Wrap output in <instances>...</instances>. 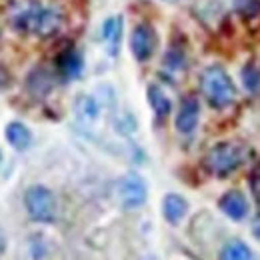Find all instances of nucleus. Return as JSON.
I'll use <instances>...</instances> for the list:
<instances>
[{"label":"nucleus","mask_w":260,"mask_h":260,"mask_svg":"<svg viewBox=\"0 0 260 260\" xmlns=\"http://www.w3.org/2000/svg\"><path fill=\"white\" fill-rule=\"evenodd\" d=\"M146 198H148V186H146V180L140 174L128 172L126 176L120 178V182H118V200H120L122 208L136 210V208L144 206Z\"/></svg>","instance_id":"nucleus-5"},{"label":"nucleus","mask_w":260,"mask_h":260,"mask_svg":"<svg viewBox=\"0 0 260 260\" xmlns=\"http://www.w3.org/2000/svg\"><path fill=\"white\" fill-rule=\"evenodd\" d=\"M242 84L248 92H260V68L256 64H246L242 70Z\"/></svg>","instance_id":"nucleus-17"},{"label":"nucleus","mask_w":260,"mask_h":260,"mask_svg":"<svg viewBox=\"0 0 260 260\" xmlns=\"http://www.w3.org/2000/svg\"><path fill=\"white\" fill-rule=\"evenodd\" d=\"M146 96H148L150 108L154 110L156 118L164 120V118L170 114V110H172V102H170V98L166 96L162 88H160V86H156V84H150V86H148Z\"/></svg>","instance_id":"nucleus-15"},{"label":"nucleus","mask_w":260,"mask_h":260,"mask_svg":"<svg viewBox=\"0 0 260 260\" xmlns=\"http://www.w3.org/2000/svg\"><path fill=\"white\" fill-rule=\"evenodd\" d=\"M200 120V102L196 96H186L182 100L176 114V130L180 134H192Z\"/></svg>","instance_id":"nucleus-7"},{"label":"nucleus","mask_w":260,"mask_h":260,"mask_svg":"<svg viewBox=\"0 0 260 260\" xmlns=\"http://www.w3.org/2000/svg\"><path fill=\"white\" fill-rule=\"evenodd\" d=\"M102 38L110 50V54L118 52L120 46V38H122V18L120 16H110L104 20L102 24Z\"/></svg>","instance_id":"nucleus-13"},{"label":"nucleus","mask_w":260,"mask_h":260,"mask_svg":"<svg viewBox=\"0 0 260 260\" xmlns=\"http://www.w3.org/2000/svg\"><path fill=\"white\" fill-rule=\"evenodd\" d=\"M186 212H188V202L184 196L170 192L162 198V216L168 224H172V226L180 224L182 218L186 216Z\"/></svg>","instance_id":"nucleus-9"},{"label":"nucleus","mask_w":260,"mask_h":260,"mask_svg":"<svg viewBox=\"0 0 260 260\" xmlns=\"http://www.w3.org/2000/svg\"><path fill=\"white\" fill-rule=\"evenodd\" d=\"M4 248H6V238H4V234H2V230H0V254L4 252Z\"/></svg>","instance_id":"nucleus-21"},{"label":"nucleus","mask_w":260,"mask_h":260,"mask_svg":"<svg viewBox=\"0 0 260 260\" xmlns=\"http://www.w3.org/2000/svg\"><path fill=\"white\" fill-rule=\"evenodd\" d=\"M162 2H166V4H176V2H180V0H162Z\"/></svg>","instance_id":"nucleus-22"},{"label":"nucleus","mask_w":260,"mask_h":260,"mask_svg":"<svg viewBox=\"0 0 260 260\" xmlns=\"http://www.w3.org/2000/svg\"><path fill=\"white\" fill-rule=\"evenodd\" d=\"M24 206L34 222L50 224L56 218V198L52 194V190H48L46 186H40V184L30 186L24 192Z\"/></svg>","instance_id":"nucleus-4"},{"label":"nucleus","mask_w":260,"mask_h":260,"mask_svg":"<svg viewBox=\"0 0 260 260\" xmlns=\"http://www.w3.org/2000/svg\"><path fill=\"white\" fill-rule=\"evenodd\" d=\"M200 86L206 102L212 108H226L236 98V86L228 72L218 64L208 66L200 76Z\"/></svg>","instance_id":"nucleus-3"},{"label":"nucleus","mask_w":260,"mask_h":260,"mask_svg":"<svg viewBox=\"0 0 260 260\" xmlns=\"http://www.w3.org/2000/svg\"><path fill=\"white\" fill-rule=\"evenodd\" d=\"M26 86H28V92H30L32 96L44 98L52 90V76H50V72L44 70V68H34L32 72L28 74Z\"/></svg>","instance_id":"nucleus-12"},{"label":"nucleus","mask_w":260,"mask_h":260,"mask_svg":"<svg viewBox=\"0 0 260 260\" xmlns=\"http://www.w3.org/2000/svg\"><path fill=\"white\" fill-rule=\"evenodd\" d=\"M220 260H252V250L246 242L234 238V240H228L222 246Z\"/></svg>","instance_id":"nucleus-16"},{"label":"nucleus","mask_w":260,"mask_h":260,"mask_svg":"<svg viewBox=\"0 0 260 260\" xmlns=\"http://www.w3.org/2000/svg\"><path fill=\"white\" fill-rule=\"evenodd\" d=\"M236 12L244 20H254L260 16V0H236Z\"/></svg>","instance_id":"nucleus-18"},{"label":"nucleus","mask_w":260,"mask_h":260,"mask_svg":"<svg viewBox=\"0 0 260 260\" xmlns=\"http://www.w3.org/2000/svg\"><path fill=\"white\" fill-rule=\"evenodd\" d=\"M248 160V148L242 142H218L214 144L206 158H204V166L206 170L216 176V178H226L232 172H236L242 164Z\"/></svg>","instance_id":"nucleus-2"},{"label":"nucleus","mask_w":260,"mask_h":260,"mask_svg":"<svg viewBox=\"0 0 260 260\" xmlns=\"http://www.w3.org/2000/svg\"><path fill=\"white\" fill-rule=\"evenodd\" d=\"M4 136L8 140V144L14 148V150H26L30 144H32V132L28 130L26 124L22 122H8L6 128H4Z\"/></svg>","instance_id":"nucleus-11"},{"label":"nucleus","mask_w":260,"mask_h":260,"mask_svg":"<svg viewBox=\"0 0 260 260\" xmlns=\"http://www.w3.org/2000/svg\"><path fill=\"white\" fill-rule=\"evenodd\" d=\"M10 24L20 32L34 34L38 38H50L64 24V14L56 4H44L40 0H16L8 10Z\"/></svg>","instance_id":"nucleus-1"},{"label":"nucleus","mask_w":260,"mask_h":260,"mask_svg":"<svg viewBox=\"0 0 260 260\" xmlns=\"http://www.w3.org/2000/svg\"><path fill=\"white\" fill-rule=\"evenodd\" d=\"M252 234L260 240V214L254 216V220H252Z\"/></svg>","instance_id":"nucleus-20"},{"label":"nucleus","mask_w":260,"mask_h":260,"mask_svg":"<svg viewBox=\"0 0 260 260\" xmlns=\"http://www.w3.org/2000/svg\"><path fill=\"white\" fill-rule=\"evenodd\" d=\"M74 112L80 122L92 124V122H96L98 114H100V106L90 94H80L74 102Z\"/></svg>","instance_id":"nucleus-14"},{"label":"nucleus","mask_w":260,"mask_h":260,"mask_svg":"<svg viewBox=\"0 0 260 260\" xmlns=\"http://www.w3.org/2000/svg\"><path fill=\"white\" fill-rule=\"evenodd\" d=\"M156 48V34L148 24H138L130 34V50L138 62H146Z\"/></svg>","instance_id":"nucleus-6"},{"label":"nucleus","mask_w":260,"mask_h":260,"mask_svg":"<svg viewBox=\"0 0 260 260\" xmlns=\"http://www.w3.org/2000/svg\"><path fill=\"white\" fill-rule=\"evenodd\" d=\"M0 158H2V154H0Z\"/></svg>","instance_id":"nucleus-23"},{"label":"nucleus","mask_w":260,"mask_h":260,"mask_svg":"<svg viewBox=\"0 0 260 260\" xmlns=\"http://www.w3.org/2000/svg\"><path fill=\"white\" fill-rule=\"evenodd\" d=\"M250 182V192L254 196V200L260 204V172H252V176L248 178Z\"/></svg>","instance_id":"nucleus-19"},{"label":"nucleus","mask_w":260,"mask_h":260,"mask_svg":"<svg viewBox=\"0 0 260 260\" xmlns=\"http://www.w3.org/2000/svg\"><path fill=\"white\" fill-rule=\"evenodd\" d=\"M82 66H84L82 56H80V52L76 48H66L64 52H60V56L56 60V68H58V72H60V76L64 80L78 78L80 72H82Z\"/></svg>","instance_id":"nucleus-10"},{"label":"nucleus","mask_w":260,"mask_h":260,"mask_svg":"<svg viewBox=\"0 0 260 260\" xmlns=\"http://www.w3.org/2000/svg\"><path fill=\"white\" fill-rule=\"evenodd\" d=\"M218 206L230 220L238 222V220H244L248 216V200L240 190H228L226 194L220 196Z\"/></svg>","instance_id":"nucleus-8"}]
</instances>
